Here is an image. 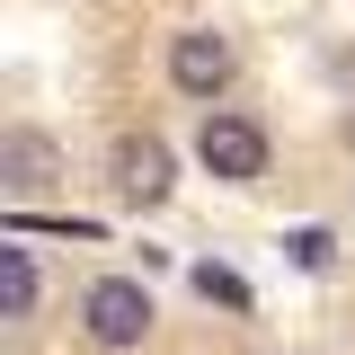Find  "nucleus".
<instances>
[{
  "label": "nucleus",
  "mask_w": 355,
  "mask_h": 355,
  "mask_svg": "<svg viewBox=\"0 0 355 355\" xmlns=\"http://www.w3.org/2000/svg\"><path fill=\"white\" fill-rule=\"evenodd\" d=\"M169 178H178V160H169V142L160 133H125L116 151H107V187H116V205H169Z\"/></svg>",
  "instance_id": "obj_1"
},
{
  "label": "nucleus",
  "mask_w": 355,
  "mask_h": 355,
  "mask_svg": "<svg viewBox=\"0 0 355 355\" xmlns=\"http://www.w3.org/2000/svg\"><path fill=\"white\" fill-rule=\"evenodd\" d=\"M196 160H205L214 178H231V187L266 178V133H258V116H231V107H214V116H205V133H196Z\"/></svg>",
  "instance_id": "obj_2"
},
{
  "label": "nucleus",
  "mask_w": 355,
  "mask_h": 355,
  "mask_svg": "<svg viewBox=\"0 0 355 355\" xmlns=\"http://www.w3.org/2000/svg\"><path fill=\"white\" fill-rule=\"evenodd\" d=\"M80 320H89V338H98V347H142V338H151V293L125 284V275H107V284H89Z\"/></svg>",
  "instance_id": "obj_3"
},
{
  "label": "nucleus",
  "mask_w": 355,
  "mask_h": 355,
  "mask_svg": "<svg viewBox=\"0 0 355 355\" xmlns=\"http://www.w3.org/2000/svg\"><path fill=\"white\" fill-rule=\"evenodd\" d=\"M169 80L187 89V98H214V89L231 80V44H222V36H205V27H187V36L169 44Z\"/></svg>",
  "instance_id": "obj_4"
},
{
  "label": "nucleus",
  "mask_w": 355,
  "mask_h": 355,
  "mask_svg": "<svg viewBox=\"0 0 355 355\" xmlns=\"http://www.w3.org/2000/svg\"><path fill=\"white\" fill-rule=\"evenodd\" d=\"M36 302H44V266L18 240H0V320H27Z\"/></svg>",
  "instance_id": "obj_5"
},
{
  "label": "nucleus",
  "mask_w": 355,
  "mask_h": 355,
  "mask_svg": "<svg viewBox=\"0 0 355 355\" xmlns=\"http://www.w3.org/2000/svg\"><path fill=\"white\" fill-rule=\"evenodd\" d=\"M196 293H205V302H222V311H249V284H240L231 266H196Z\"/></svg>",
  "instance_id": "obj_6"
},
{
  "label": "nucleus",
  "mask_w": 355,
  "mask_h": 355,
  "mask_svg": "<svg viewBox=\"0 0 355 355\" xmlns=\"http://www.w3.org/2000/svg\"><path fill=\"white\" fill-rule=\"evenodd\" d=\"M284 258L302 266V275H320V266L338 258V240H329V231H320V222H311V231H293V240H284Z\"/></svg>",
  "instance_id": "obj_7"
}]
</instances>
